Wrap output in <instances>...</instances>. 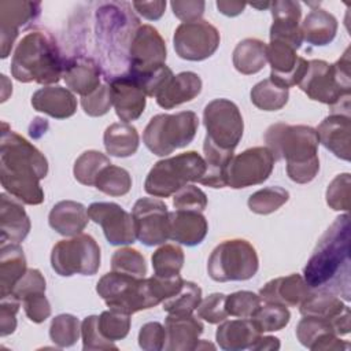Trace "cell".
<instances>
[{"label": "cell", "instance_id": "29", "mask_svg": "<svg viewBox=\"0 0 351 351\" xmlns=\"http://www.w3.org/2000/svg\"><path fill=\"white\" fill-rule=\"evenodd\" d=\"M30 219L18 199L0 195V232L1 241L21 243L30 232Z\"/></svg>", "mask_w": 351, "mask_h": 351}, {"label": "cell", "instance_id": "1", "mask_svg": "<svg viewBox=\"0 0 351 351\" xmlns=\"http://www.w3.org/2000/svg\"><path fill=\"white\" fill-rule=\"evenodd\" d=\"M48 174L47 158L25 137L3 122L0 138V181L3 188L25 204L44 202L40 181Z\"/></svg>", "mask_w": 351, "mask_h": 351}, {"label": "cell", "instance_id": "60", "mask_svg": "<svg viewBox=\"0 0 351 351\" xmlns=\"http://www.w3.org/2000/svg\"><path fill=\"white\" fill-rule=\"evenodd\" d=\"M166 1L163 0H155V1H133V8L143 15L148 21H158L162 18L166 10Z\"/></svg>", "mask_w": 351, "mask_h": 351}, {"label": "cell", "instance_id": "8", "mask_svg": "<svg viewBox=\"0 0 351 351\" xmlns=\"http://www.w3.org/2000/svg\"><path fill=\"white\" fill-rule=\"evenodd\" d=\"M197 128L199 118L193 111L158 114L152 117L145 126L143 140L152 154L166 156L192 143Z\"/></svg>", "mask_w": 351, "mask_h": 351}, {"label": "cell", "instance_id": "48", "mask_svg": "<svg viewBox=\"0 0 351 351\" xmlns=\"http://www.w3.org/2000/svg\"><path fill=\"white\" fill-rule=\"evenodd\" d=\"M97 325L107 340H122L128 336L130 329V314L110 308L97 317Z\"/></svg>", "mask_w": 351, "mask_h": 351}, {"label": "cell", "instance_id": "33", "mask_svg": "<svg viewBox=\"0 0 351 351\" xmlns=\"http://www.w3.org/2000/svg\"><path fill=\"white\" fill-rule=\"evenodd\" d=\"M26 270V256L19 244L0 241V298L11 295Z\"/></svg>", "mask_w": 351, "mask_h": 351}, {"label": "cell", "instance_id": "15", "mask_svg": "<svg viewBox=\"0 0 351 351\" xmlns=\"http://www.w3.org/2000/svg\"><path fill=\"white\" fill-rule=\"evenodd\" d=\"M274 162L267 147H252L240 152L228 166V186L240 189L265 182L273 171Z\"/></svg>", "mask_w": 351, "mask_h": 351}, {"label": "cell", "instance_id": "28", "mask_svg": "<svg viewBox=\"0 0 351 351\" xmlns=\"http://www.w3.org/2000/svg\"><path fill=\"white\" fill-rule=\"evenodd\" d=\"M32 106L36 111L44 112L52 118L66 119L75 114L77 99L67 88L49 85L33 93Z\"/></svg>", "mask_w": 351, "mask_h": 351}, {"label": "cell", "instance_id": "5", "mask_svg": "<svg viewBox=\"0 0 351 351\" xmlns=\"http://www.w3.org/2000/svg\"><path fill=\"white\" fill-rule=\"evenodd\" d=\"M64 63L55 38L47 32L32 30L14 51L11 74L19 82L51 85L63 77Z\"/></svg>", "mask_w": 351, "mask_h": 351}, {"label": "cell", "instance_id": "21", "mask_svg": "<svg viewBox=\"0 0 351 351\" xmlns=\"http://www.w3.org/2000/svg\"><path fill=\"white\" fill-rule=\"evenodd\" d=\"M273 23L270 26V41H281L296 51L303 43L300 30L302 8L298 1L280 0L270 4Z\"/></svg>", "mask_w": 351, "mask_h": 351}, {"label": "cell", "instance_id": "30", "mask_svg": "<svg viewBox=\"0 0 351 351\" xmlns=\"http://www.w3.org/2000/svg\"><path fill=\"white\" fill-rule=\"evenodd\" d=\"M202 92V80L193 71H182L173 75L155 96L158 106L170 110L193 100Z\"/></svg>", "mask_w": 351, "mask_h": 351}, {"label": "cell", "instance_id": "27", "mask_svg": "<svg viewBox=\"0 0 351 351\" xmlns=\"http://www.w3.org/2000/svg\"><path fill=\"white\" fill-rule=\"evenodd\" d=\"M208 230L206 217L200 211L176 210L169 213V239L193 247L200 244Z\"/></svg>", "mask_w": 351, "mask_h": 351}, {"label": "cell", "instance_id": "43", "mask_svg": "<svg viewBox=\"0 0 351 351\" xmlns=\"http://www.w3.org/2000/svg\"><path fill=\"white\" fill-rule=\"evenodd\" d=\"M200 302V287L192 281H184L180 291L163 302V310L169 314H192Z\"/></svg>", "mask_w": 351, "mask_h": 351}, {"label": "cell", "instance_id": "19", "mask_svg": "<svg viewBox=\"0 0 351 351\" xmlns=\"http://www.w3.org/2000/svg\"><path fill=\"white\" fill-rule=\"evenodd\" d=\"M266 55L271 67V81L287 89L300 82L307 70L308 60L299 56L293 47L281 41H270Z\"/></svg>", "mask_w": 351, "mask_h": 351}, {"label": "cell", "instance_id": "35", "mask_svg": "<svg viewBox=\"0 0 351 351\" xmlns=\"http://www.w3.org/2000/svg\"><path fill=\"white\" fill-rule=\"evenodd\" d=\"M203 151L206 171L199 182L211 188L228 186V166L233 158V151L222 149L208 138H204Z\"/></svg>", "mask_w": 351, "mask_h": 351}, {"label": "cell", "instance_id": "34", "mask_svg": "<svg viewBox=\"0 0 351 351\" xmlns=\"http://www.w3.org/2000/svg\"><path fill=\"white\" fill-rule=\"evenodd\" d=\"M302 37L311 45H328L337 33V19L322 8L311 10L300 25Z\"/></svg>", "mask_w": 351, "mask_h": 351}, {"label": "cell", "instance_id": "32", "mask_svg": "<svg viewBox=\"0 0 351 351\" xmlns=\"http://www.w3.org/2000/svg\"><path fill=\"white\" fill-rule=\"evenodd\" d=\"M261 335L251 318H240L222 321L217 329L215 339L218 346L225 351H241L251 348Z\"/></svg>", "mask_w": 351, "mask_h": 351}, {"label": "cell", "instance_id": "18", "mask_svg": "<svg viewBox=\"0 0 351 351\" xmlns=\"http://www.w3.org/2000/svg\"><path fill=\"white\" fill-rule=\"evenodd\" d=\"M41 12V3L25 0L0 1V47L1 58L5 59L19 34V29L29 25Z\"/></svg>", "mask_w": 351, "mask_h": 351}, {"label": "cell", "instance_id": "10", "mask_svg": "<svg viewBox=\"0 0 351 351\" xmlns=\"http://www.w3.org/2000/svg\"><path fill=\"white\" fill-rule=\"evenodd\" d=\"M96 292L110 308L126 314H134L158 304L148 278H137L112 270L97 281Z\"/></svg>", "mask_w": 351, "mask_h": 351}, {"label": "cell", "instance_id": "36", "mask_svg": "<svg viewBox=\"0 0 351 351\" xmlns=\"http://www.w3.org/2000/svg\"><path fill=\"white\" fill-rule=\"evenodd\" d=\"M107 154L117 158H128L136 154L140 137L137 129L128 122L111 123L103 136Z\"/></svg>", "mask_w": 351, "mask_h": 351}, {"label": "cell", "instance_id": "50", "mask_svg": "<svg viewBox=\"0 0 351 351\" xmlns=\"http://www.w3.org/2000/svg\"><path fill=\"white\" fill-rule=\"evenodd\" d=\"M351 196L350 173L337 174L326 189V203L335 211H348Z\"/></svg>", "mask_w": 351, "mask_h": 351}, {"label": "cell", "instance_id": "3", "mask_svg": "<svg viewBox=\"0 0 351 351\" xmlns=\"http://www.w3.org/2000/svg\"><path fill=\"white\" fill-rule=\"evenodd\" d=\"M138 18L129 3H103L96 11V45L107 81L129 73V49Z\"/></svg>", "mask_w": 351, "mask_h": 351}, {"label": "cell", "instance_id": "44", "mask_svg": "<svg viewBox=\"0 0 351 351\" xmlns=\"http://www.w3.org/2000/svg\"><path fill=\"white\" fill-rule=\"evenodd\" d=\"M95 186L110 196H123L132 188V177L123 167L108 165L99 174Z\"/></svg>", "mask_w": 351, "mask_h": 351}, {"label": "cell", "instance_id": "24", "mask_svg": "<svg viewBox=\"0 0 351 351\" xmlns=\"http://www.w3.org/2000/svg\"><path fill=\"white\" fill-rule=\"evenodd\" d=\"M311 288L298 273H292L285 277H277L266 282L261 291L259 298L265 303H277L282 306L296 307L299 306L308 295Z\"/></svg>", "mask_w": 351, "mask_h": 351}, {"label": "cell", "instance_id": "47", "mask_svg": "<svg viewBox=\"0 0 351 351\" xmlns=\"http://www.w3.org/2000/svg\"><path fill=\"white\" fill-rule=\"evenodd\" d=\"M81 335V324L71 314H59L51 321L49 337L60 348L75 344Z\"/></svg>", "mask_w": 351, "mask_h": 351}, {"label": "cell", "instance_id": "40", "mask_svg": "<svg viewBox=\"0 0 351 351\" xmlns=\"http://www.w3.org/2000/svg\"><path fill=\"white\" fill-rule=\"evenodd\" d=\"M111 165L110 158L100 151L89 149L82 152L73 167V173L75 180L82 185H95L99 174L104 167Z\"/></svg>", "mask_w": 351, "mask_h": 351}, {"label": "cell", "instance_id": "26", "mask_svg": "<svg viewBox=\"0 0 351 351\" xmlns=\"http://www.w3.org/2000/svg\"><path fill=\"white\" fill-rule=\"evenodd\" d=\"M350 114L330 112L317 128L319 143L335 156L350 160Z\"/></svg>", "mask_w": 351, "mask_h": 351}, {"label": "cell", "instance_id": "17", "mask_svg": "<svg viewBox=\"0 0 351 351\" xmlns=\"http://www.w3.org/2000/svg\"><path fill=\"white\" fill-rule=\"evenodd\" d=\"M88 217L100 225L107 241L112 245H126L136 241L132 214L112 202H95L88 207Z\"/></svg>", "mask_w": 351, "mask_h": 351}, {"label": "cell", "instance_id": "20", "mask_svg": "<svg viewBox=\"0 0 351 351\" xmlns=\"http://www.w3.org/2000/svg\"><path fill=\"white\" fill-rule=\"evenodd\" d=\"M107 84L118 118L128 123L140 118L147 104V95L140 82L128 73L107 81Z\"/></svg>", "mask_w": 351, "mask_h": 351}, {"label": "cell", "instance_id": "31", "mask_svg": "<svg viewBox=\"0 0 351 351\" xmlns=\"http://www.w3.org/2000/svg\"><path fill=\"white\" fill-rule=\"evenodd\" d=\"M88 208L74 200L56 203L48 215L49 226L62 236H77L88 225Z\"/></svg>", "mask_w": 351, "mask_h": 351}, {"label": "cell", "instance_id": "25", "mask_svg": "<svg viewBox=\"0 0 351 351\" xmlns=\"http://www.w3.org/2000/svg\"><path fill=\"white\" fill-rule=\"evenodd\" d=\"M100 64L88 56H73L66 60L63 78L71 92L86 96L100 86L101 80Z\"/></svg>", "mask_w": 351, "mask_h": 351}, {"label": "cell", "instance_id": "56", "mask_svg": "<svg viewBox=\"0 0 351 351\" xmlns=\"http://www.w3.org/2000/svg\"><path fill=\"white\" fill-rule=\"evenodd\" d=\"M166 341V329L160 322H147L140 328L138 346L145 351L163 350Z\"/></svg>", "mask_w": 351, "mask_h": 351}, {"label": "cell", "instance_id": "4", "mask_svg": "<svg viewBox=\"0 0 351 351\" xmlns=\"http://www.w3.org/2000/svg\"><path fill=\"white\" fill-rule=\"evenodd\" d=\"M274 160H287V174L296 184H307L319 171L317 129L307 125L273 123L265 133Z\"/></svg>", "mask_w": 351, "mask_h": 351}, {"label": "cell", "instance_id": "11", "mask_svg": "<svg viewBox=\"0 0 351 351\" xmlns=\"http://www.w3.org/2000/svg\"><path fill=\"white\" fill-rule=\"evenodd\" d=\"M51 266L62 277L93 276L100 267V247L89 234L58 241L51 252Z\"/></svg>", "mask_w": 351, "mask_h": 351}, {"label": "cell", "instance_id": "42", "mask_svg": "<svg viewBox=\"0 0 351 351\" xmlns=\"http://www.w3.org/2000/svg\"><path fill=\"white\" fill-rule=\"evenodd\" d=\"M184 261V251L177 244H163L151 256L154 273L163 277L180 274Z\"/></svg>", "mask_w": 351, "mask_h": 351}, {"label": "cell", "instance_id": "63", "mask_svg": "<svg viewBox=\"0 0 351 351\" xmlns=\"http://www.w3.org/2000/svg\"><path fill=\"white\" fill-rule=\"evenodd\" d=\"M271 3H251V7H255V8H259V10H265V8H269Z\"/></svg>", "mask_w": 351, "mask_h": 351}, {"label": "cell", "instance_id": "14", "mask_svg": "<svg viewBox=\"0 0 351 351\" xmlns=\"http://www.w3.org/2000/svg\"><path fill=\"white\" fill-rule=\"evenodd\" d=\"M166 44L159 32L151 25H140L129 49V74L141 78L165 66Z\"/></svg>", "mask_w": 351, "mask_h": 351}, {"label": "cell", "instance_id": "38", "mask_svg": "<svg viewBox=\"0 0 351 351\" xmlns=\"http://www.w3.org/2000/svg\"><path fill=\"white\" fill-rule=\"evenodd\" d=\"M299 306L302 315L325 318L330 322L344 311L350 310V307L337 298V295L325 289H318L315 292L311 291V293Z\"/></svg>", "mask_w": 351, "mask_h": 351}, {"label": "cell", "instance_id": "16", "mask_svg": "<svg viewBox=\"0 0 351 351\" xmlns=\"http://www.w3.org/2000/svg\"><path fill=\"white\" fill-rule=\"evenodd\" d=\"M136 237L147 247L165 244L169 239V210L155 197L138 199L132 210Z\"/></svg>", "mask_w": 351, "mask_h": 351}, {"label": "cell", "instance_id": "61", "mask_svg": "<svg viewBox=\"0 0 351 351\" xmlns=\"http://www.w3.org/2000/svg\"><path fill=\"white\" fill-rule=\"evenodd\" d=\"M217 8L221 14L226 15V16H237L240 15L244 8H245V3H240V1H226V0H218L217 1Z\"/></svg>", "mask_w": 351, "mask_h": 351}, {"label": "cell", "instance_id": "53", "mask_svg": "<svg viewBox=\"0 0 351 351\" xmlns=\"http://www.w3.org/2000/svg\"><path fill=\"white\" fill-rule=\"evenodd\" d=\"M173 206L176 210L202 213L207 207V196L200 188L195 185H185L174 193Z\"/></svg>", "mask_w": 351, "mask_h": 351}, {"label": "cell", "instance_id": "52", "mask_svg": "<svg viewBox=\"0 0 351 351\" xmlns=\"http://www.w3.org/2000/svg\"><path fill=\"white\" fill-rule=\"evenodd\" d=\"M81 106L86 115L89 117H101L107 114L112 106L111 92L108 84L100 85L92 93L81 97Z\"/></svg>", "mask_w": 351, "mask_h": 351}, {"label": "cell", "instance_id": "2", "mask_svg": "<svg viewBox=\"0 0 351 351\" xmlns=\"http://www.w3.org/2000/svg\"><path fill=\"white\" fill-rule=\"evenodd\" d=\"M303 278L311 289L343 293L350 299V217H337L318 240L303 269Z\"/></svg>", "mask_w": 351, "mask_h": 351}, {"label": "cell", "instance_id": "51", "mask_svg": "<svg viewBox=\"0 0 351 351\" xmlns=\"http://www.w3.org/2000/svg\"><path fill=\"white\" fill-rule=\"evenodd\" d=\"M97 317L99 315H89L84 318L81 322V336H82V348L85 351H93V350H117V346L114 341L107 340L97 325Z\"/></svg>", "mask_w": 351, "mask_h": 351}, {"label": "cell", "instance_id": "12", "mask_svg": "<svg viewBox=\"0 0 351 351\" xmlns=\"http://www.w3.org/2000/svg\"><path fill=\"white\" fill-rule=\"evenodd\" d=\"M206 138L214 145L234 151L244 132V122L239 107L228 99H214L203 110Z\"/></svg>", "mask_w": 351, "mask_h": 351}, {"label": "cell", "instance_id": "23", "mask_svg": "<svg viewBox=\"0 0 351 351\" xmlns=\"http://www.w3.org/2000/svg\"><path fill=\"white\" fill-rule=\"evenodd\" d=\"M166 341L163 350L191 351L199 346L203 324L192 314H169L165 321Z\"/></svg>", "mask_w": 351, "mask_h": 351}, {"label": "cell", "instance_id": "59", "mask_svg": "<svg viewBox=\"0 0 351 351\" xmlns=\"http://www.w3.org/2000/svg\"><path fill=\"white\" fill-rule=\"evenodd\" d=\"M173 14L182 22L200 21L206 3L200 0H174L170 3Z\"/></svg>", "mask_w": 351, "mask_h": 351}, {"label": "cell", "instance_id": "62", "mask_svg": "<svg viewBox=\"0 0 351 351\" xmlns=\"http://www.w3.org/2000/svg\"><path fill=\"white\" fill-rule=\"evenodd\" d=\"M280 348V340L277 339V337H274V336H259L256 340H255V343L251 346V348L250 350H252V351H261V350H263V351H276V350H278Z\"/></svg>", "mask_w": 351, "mask_h": 351}, {"label": "cell", "instance_id": "6", "mask_svg": "<svg viewBox=\"0 0 351 351\" xmlns=\"http://www.w3.org/2000/svg\"><path fill=\"white\" fill-rule=\"evenodd\" d=\"M350 48L333 64L321 59L308 60L307 70L298 85L311 100L330 106L332 112L350 114Z\"/></svg>", "mask_w": 351, "mask_h": 351}, {"label": "cell", "instance_id": "49", "mask_svg": "<svg viewBox=\"0 0 351 351\" xmlns=\"http://www.w3.org/2000/svg\"><path fill=\"white\" fill-rule=\"evenodd\" d=\"M262 300L259 295L251 291H237L226 295L225 307L229 315L239 318H251L259 308Z\"/></svg>", "mask_w": 351, "mask_h": 351}, {"label": "cell", "instance_id": "57", "mask_svg": "<svg viewBox=\"0 0 351 351\" xmlns=\"http://www.w3.org/2000/svg\"><path fill=\"white\" fill-rule=\"evenodd\" d=\"M27 318L34 324L44 322L51 315V304L45 298V292H37L22 300Z\"/></svg>", "mask_w": 351, "mask_h": 351}, {"label": "cell", "instance_id": "13", "mask_svg": "<svg viewBox=\"0 0 351 351\" xmlns=\"http://www.w3.org/2000/svg\"><path fill=\"white\" fill-rule=\"evenodd\" d=\"M221 36L218 29L208 21L182 22L177 26L173 37L176 53L185 60L200 62L218 49Z\"/></svg>", "mask_w": 351, "mask_h": 351}, {"label": "cell", "instance_id": "55", "mask_svg": "<svg viewBox=\"0 0 351 351\" xmlns=\"http://www.w3.org/2000/svg\"><path fill=\"white\" fill-rule=\"evenodd\" d=\"M47 282L44 276L37 269H27L21 280L15 284L10 296L22 302L26 296L37 292H45Z\"/></svg>", "mask_w": 351, "mask_h": 351}, {"label": "cell", "instance_id": "54", "mask_svg": "<svg viewBox=\"0 0 351 351\" xmlns=\"http://www.w3.org/2000/svg\"><path fill=\"white\" fill-rule=\"evenodd\" d=\"M225 299H226V295L219 292L208 295L197 306L199 318L204 319L208 324H219L225 321L226 317L229 315L225 307Z\"/></svg>", "mask_w": 351, "mask_h": 351}, {"label": "cell", "instance_id": "41", "mask_svg": "<svg viewBox=\"0 0 351 351\" xmlns=\"http://www.w3.org/2000/svg\"><path fill=\"white\" fill-rule=\"evenodd\" d=\"M291 319V313L287 306L277 303H265L259 306L255 314L251 317L252 324L261 332H277L288 325Z\"/></svg>", "mask_w": 351, "mask_h": 351}, {"label": "cell", "instance_id": "39", "mask_svg": "<svg viewBox=\"0 0 351 351\" xmlns=\"http://www.w3.org/2000/svg\"><path fill=\"white\" fill-rule=\"evenodd\" d=\"M251 101L255 107L263 111H277L282 108L289 97V90L280 86L270 78H266L251 89Z\"/></svg>", "mask_w": 351, "mask_h": 351}, {"label": "cell", "instance_id": "46", "mask_svg": "<svg viewBox=\"0 0 351 351\" xmlns=\"http://www.w3.org/2000/svg\"><path fill=\"white\" fill-rule=\"evenodd\" d=\"M111 270L143 278L147 274V263L138 250L132 247H122L112 254Z\"/></svg>", "mask_w": 351, "mask_h": 351}, {"label": "cell", "instance_id": "37", "mask_svg": "<svg viewBox=\"0 0 351 351\" xmlns=\"http://www.w3.org/2000/svg\"><path fill=\"white\" fill-rule=\"evenodd\" d=\"M267 44L258 38H244L241 40L233 51V66L234 69L244 74L251 75L261 71L267 63Z\"/></svg>", "mask_w": 351, "mask_h": 351}, {"label": "cell", "instance_id": "9", "mask_svg": "<svg viewBox=\"0 0 351 351\" xmlns=\"http://www.w3.org/2000/svg\"><path fill=\"white\" fill-rule=\"evenodd\" d=\"M258 267L256 250L244 239L219 243L207 261V273L217 282L250 280L256 274Z\"/></svg>", "mask_w": 351, "mask_h": 351}, {"label": "cell", "instance_id": "7", "mask_svg": "<svg viewBox=\"0 0 351 351\" xmlns=\"http://www.w3.org/2000/svg\"><path fill=\"white\" fill-rule=\"evenodd\" d=\"M206 163L200 154L188 151L156 162L149 170L144 189L155 197H169L178 189L203 177Z\"/></svg>", "mask_w": 351, "mask_h": 351}, {"label": "cell", "instance_id": "22", "mask_svg": "<svg viewBox=\"0 0 351 351\" xmlns=\"http://www.w3.org/2000/svg\"><path fill=\"white\" fill-rule=\"evenodd\" d=\"M296 337L302 346L313 351H343L348 348V343L337 336L332 322L325 318L303 315L296 326Z\"/></svg>", "mask_w": 351, "mask_h": 351}, {"label": "cell", "instance_id": "58", "mask_svg": "<svg viewBox=\"0 0 351 351\" xmlns=\"http://www.w3.org/2000/svg\"><path fill=\"white\" fill-rule=\"evenodd\" d=\"M19 300L12 296L1 298L0 303V335L4 337L16 329V313L19 310Z\"/></svg>", "mask_w": 351, "mask_h": 351}, {"label": "cell", "instance_id": "45", "mask_svg": "<svg viewBox=\"0 0 351 351\" xmlns=\"http://www.w3.org/2000/svg\"><path fill=\"white\" fill-rule=\"evenodd\" d=\"M289 199V192L281 186H267L254 192L248 197V207L252 213L266 215L277 211Z\"/></svg>", "mask_w": 351, "mask_h": 351}]
</instances>
